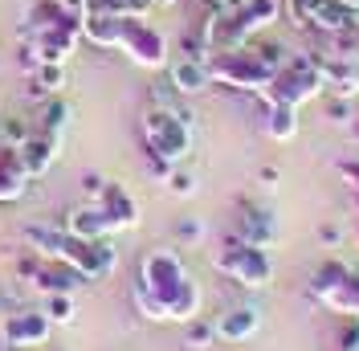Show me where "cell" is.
<instances>
[{"mask_svg": "<svg viewBox=\"0 0 359 351\" xmlns=\"http://www.w3.org/2000/svg\"><path fill=\"white\" fill-rule=\"evenodd\" d=\"M339 172L347 176V180H351V188L359 192V159H355V164H339Z\"/></svg>", "mask_w": 359, "mask_h": 351, "instance_id": "cell-26", "label": "cell"}, {"mask_svg": "<svg viewBox=\"0 0 359 351\" xmlns=\"http://www.w3.org/2000/svg\"><path fill=\"white\" fill-rule=\"evenodd\" d=\"M257 327H262V310L237 307V310H229V314L217 319V339H224V343H245V339L257 335Z\"/></svg>", "mask_w": 359, "mask_h": 351, "instance_id": "cell-12", "label": "cell"}, {"mask_svg": "<svg viewBox=\"0 0 359 351\" xmlns=\"http://www.w3.org/2000/svg\"><path fill=\"white\" fill-rule=\"evenodd\" d=\"M41 310L53 319V327H57V323L66 327V323H74V294H49Z\"/></svg>", "mask_w": 359, "mask_h": 351, "instance_id": "cell-18", "label": "cell"}, {"mask_svg": "<svg viewBox=\"0 0 359 351\" xmlns=\"http://www.w3.org/2000/svg\"><path fill=\"white\" fill-rule=\"evenodd\" d=\"M249 45H253V53H257V58H262L273 74L290 62V49H286V41H278V37H253Z\"/></svg>", "mask_w": 359, "mask_h": 351, "instance_id": "cell-16", "label": "cell"}, {"mask_svg": "<svg viewBox=\"0 0 359 351\" xmlns=\"http://www.w3.org/2000/svg\"><path fill=\"white\" fill-rule=\"evenodd\" d=\"M62 229H66V233H74V237H82V241H102V237H114L107 213H102L94 200H90V204H78V208H69Z\"/></svg>", "mask_w": 359, "mask_h": 351, "instance_id": "cell-7", "label": "cell"}, {"mask_svg": "<svg viewBox=\"0 0 359 351\" xmlns=\"http://www.w3.org/2000/svg\"><path fill=\"white\" fill-rule=\"evenodd\" d=\"M168 78H172L176 94H204V90L212 86L208 62H201V58H180V62H172L168 66Z\"/></svg>", "mask_w": 359, "mask_h": 351, "instance_id": "cell-11", "label": "cell"}, {"mask_svg": "<svg viewBox=\"0 0 359 351\" xmlns=\"http://www.w3.org/2000/svg\"><path fill=\"white\" fill-rule=\"evenodd\" d=\"M94 204L107 213V220H111L114 233H123V229H135V225H139V204H135V197L123 188V184H114V180H102V188H98Z\"/></svg>", "mask_w": 359, "mask_h": 351, "instance_id": "cell-6", "label": "cell"}, {"mask_svg": "<svg viewBox=\"0 0 359 351\" xmlns=\"http://www.w3.org/2000/svg\"><path fill=\"white\" fill-rule=\"evenodd\" d=\"M212 339H217V323H201V314H196V319L188 323V347L204 351Z\"/></svg>", "mask_w": 359, "mask_h": 351, "instance_id": "cell-21", "label": "cell"}, {"mask_svg": "<svg viewBox=\"0 0 359 351\" xmlns=\"http://www.w3.org/2000/svg\"><path fill=\"white\" fill-rule=\"evenodd\" d=\"M41 351H66V347H41Z\"/></svg>", "mask_w": 359, "mask_h": 351, "instance_id": "cell-31", "label": "cell"}, {"mask_svg": "<svg viewBox=\"0 0 359 351\" xmlns=\"http://www.w3.org/2000/svg\"><path fill=\"white\" fill-rule=\"evenodd\" d=\"M318 241H323V245H331V249H335V245L343 241V229H339V225H318Z\"/></svg>", "mask_w": 359, "mask_h": 351, "instance_id": "cell-25", "label": "cell"}, {"mask_svg": "<svg viewBox=\"0 0 359 351\" xmlns=\"http://www.w3.org/2000/svg\"><path fill=\"white\" fill-rule=\"evenodd\" d=\"M33 78H37V86L45 94H62V86H66V66H37Z\"/></svg>", "mask_w": 359, "mask_h": 351, "instance_id": "cell-20", "label": "cell"}, {"mask_svg": "<svg viewBox=\"0 0 359 351\" xmlns=\"http://www.w3.org/2000/svg\"><path fill=\"white\" fill-rule=\"evenodd\" d=\"M323 0H286V13H290V25L294 29H311L314 13H318Z\"/></svg>", "mask_w": 359, "mask_h": 351, "instance_id": "cell-19", "label": "cell"}, {"mask_svg": "<svg viewBox=\"0 0 359 351\" xmlns=\"http://www.w3.org/2000/svg\"><path fill=\"white\" fill-rule=\"evenodd\" d=\"M212 265H217L221 274H229V278H237L241 286H249V290H262V286H269V278H273V265H269L266 249L241 241V237H229V241L221 245V253L212 258Z\"/></svg>", "mask_w": 359, "mask_h": 351, "instance_id": "cell-3", "label": "cell"}, {"mask_svg": "<svg viewBox=\"0 0 359 351\" xmlns=\"http://www.w3.org/2000/svg\"><path fill=\"white\" fill-rule=\"evenodd\" d=\"M151 4H176V0H151Z\"/></svg>", "mask_w": 359, "mask_h": 351, "instance_id": "cell-30", "label": "cell"}, {"mask_svg": "<svg viewBox=\"0 0 359 351\" xmlns=\"http://www.w3.org/2000/svg\"><path fill=\"white\" fill-rule=\"evenodd\" d=\"M53 339V319L37 307H13L0 314V343L8 351H41Z\"/></svg>", "mask_w": 359, "mask_h": 351, "instance_id": "cell-4", "label": "cell"}, {"mask_svg": "<svg viewBox=\"0 0 359 351\" xmlns=\"http://www.w3.org/2000/svg\"><path fill=\"white\" fill-rule=\"evenodd\" d=\"M257 176H262V184H269V188L278 184V168H262V172H257Z\"/></svg>", "mask_w": 359, "mask_h": 351, "instance_id": "cell-27", "label": "cell"}, {"mask_svg": "<svg viewBox=\"0 0 359 351\" xmlns=\"http://www.w3.org/2000/svg\"><path fill=\"white\" fill-rule=\"evenodd\" d=\"M176 237H180V241H188V245H196L204 237V220H196V217L176 220Z\"/></svg>", "mask_w": 359, "mask_h": 351, "instance_id": "cell-24", "label": "cell"}, {"mask_svg": "<svg viewBox=\"0 0 359 351\" xmlns=\"http://www.w3.org/2000/svg\"><path fill=\"white\" fill-rule=\"evenodd\" d=\"M17 152H21V164H25V172H29V180H37V176H45L53 168V159H57V135L29 131Z\"/></svg>", "mask_w": 359, "mask_h": 351, "instance_id": "cell-8", "label": "cell"}, {"mask_svg": "<svg viewBox=\"0 0 359 351\" xmlns=\"http://www.w3.org/2000/svg\"><path fill=\"white\" fill-rule=\"evenodd\" d=\"M208 74L212 82H221L229 90H245V94H262L273 82V69L253 53V45H237L224 53H208Z\"/></svg>", "mask_w": 359, "mask_h": 351, "instance_id": "cell-2", "label": "cell"}, {"mask_svg": "<svg viewBox=\"0 0 359 351\" xmlns=\"http://www.w3.org/2000/svg\"><path fill=\"white\" fill-rule=\"evenodd\" d=\"M233 17H237V25H241V33L253 41L257 33H266L269 25L282 17V0H245Z\"/></svg>", "mask_w": 359, "mask_h": 351, "instance_id": "cell-13", "label": "cell"}, {"mask_svg": "<svg viewBox=\"0 0 359 351\" xmlns=\"http://www.w3.org/2000/svg\"><path fill=\"white\" fill-rule=\"evenodd\" d=\"M168 192H172V197H192V192H196V176L192 172H168Z\"/></svg>", "mask_w": 359, "mask_h": 351, "instance_id": "cell-23", "label": "cell"}, {"mask_svg": "<svg viewBox=\"0 0 359 351\" xmlns=\"http://www.w3.org/2000/svg\"><path fill=\"white\" fill-rule=\"evenodd\" d=\"M355 25H359L355 8H347V4H339V0H323L318 13H314V21H311V29L314 33H323V37H335V33L355 29Z\"/></svg>", "mask_w": 359, "mask_h": 351, "instance_id": "cell-14", "label": "cell"}, {"mask_svg": "<svg viewBox=\"0 0 359 351\" xmlns=\"http://www.w3.org/2000/svg\"><path fill=\"white\" fill-rule=\"evenodd\" d=\"M118 49L131 58L135 66H147V69H159L168 62V37L159 33L156 25L143 21V13L123 17V25H118Z\"/></svg>", "mask_w": 359, "mask_h": 351, "instance_id": "cell-5", "label": "cell"}, {"mask_svg": "<svg viewBox=\"0 0 359 351\" xmlns=\"http://www.w3.org/2000/svg\"><path fill=\"white\" fill-rule=\"evenodd\" d=\"M339 4H347V8H355L359 13V0H339Z\"/></svg>", "mask_w": 359, "mask_h": 351, "instance_id": "cell-29", "label": "cell"}, {"mask_svg": "<svg viewBox=\"0 0 359 351\" xmlns=\"http://www.w3.org/2000/svg\"><path fill=\"white\" fill-rule=\"evenodd\" d=\"M66 119H69V107L57 98V94H49V98H45V110H41V127H37V131L57 135L62 127H66Z\"/></svg>", "mask_w": 359, "mask_h": 351, "instance_id": "cell-17", "label": "cell"}, {"mask_svg": "<svg viewBox=\"0 0 359 351\" xmlns=\"http://www.w3.org/2000/svg\"><path fill=\"white\" fill-rule=\"evenodd\" d=\"M262 102H266V135L269 139H278V143L294 139L298 135V110L282 107V102H269V98H262Z\"/></svg>", "mask_w": 359, "mask_h": 351, "instance_id": "cell-15", "label": "cell"}, {"mask_svg": "<svg viewBox=\"0 0 359 351\" xmlns=\"http://www.w3.org/2000/svg\"><path fill=\"white\" fill-rule=\"evenodd\" d=\"M25 188H29V172L21 164V152L13 143H0V204L21 200Z\"/></svg>", "mask_w": 359, "mask_h": 351, "instance_id": "cell-9", "label": "cell"}, {"mask_svg": "<svg viewBox=\"0 0 359 351\" xmlns=\"http://www.w3.org/2000/svg\"><path fill=\"white\" fill-rule=\"evenodd\" d=\"M143 143L151 159L180 164L192 152V110L188 107H151L143 114Z\"/></svg>", "mask_w": 359, "mask_h": 351, "instance_id": "cell-1", "label": "cell"}, {"mask_svg": "<svg viewBox=\"0 0 359 351\" xmlns=\"http://www.w3.org/2000/svg\"><path fill=\"white\" fill-rule=\"evenodd\" d=\"M347 131H351V139H355V143H359V114H355V119H351V123H347Z\"/></svg>", "mask_w": 359, "mask_h": 351, "instance_id": "cell-28", "label": "cell"}, {"mask_svg": "<svg viewBox=\"0 0 359 351\" xmlns=\"http://www.w3.org/2000/svg\"><path fill=\"white\" fill-rule=\"evenodd\" d=\"M237 237L249 245H257V249H269V245L278 241V225H273V217H269L266 208L245 204L241 208V220H237Z\"/></svg>", "mask_w": 359, "mask_h": 351, "instance_id": "cell-10", "label": "cell"}, {"mask_svg": "<svg viewBox=\"0 0 359 351\" xmlns=\"http://www.w3.org/2000/svg\"><path fill=\"white\" fill-rule=\"evenodd\" d=\"M327 119L347 127V123L355 119V110H351V98H343V94H331V98H327Z\"/></svg>", "mask_w": 359, "mask_h": 351, "instance_id": "cell-22", "label": "cell"}]
</instances>
